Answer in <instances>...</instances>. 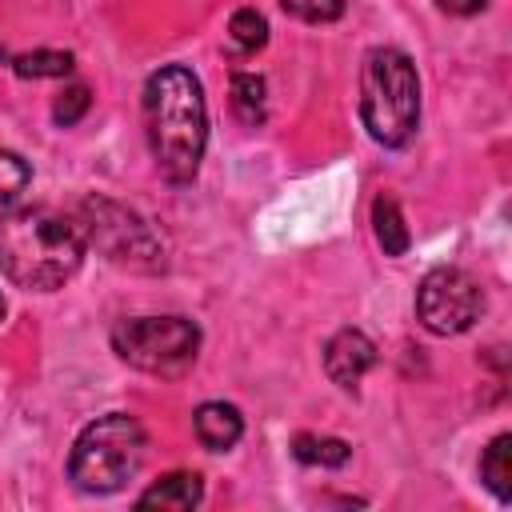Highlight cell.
I'll list each match as a JSON object with an SVG mask.
<instances>
[{
	"label": "cell",
	"mask_w": 512,
	"mask_h": 512,
	"mask_svg": "<svg viewBox=\"0 0 512 512\" xmlns=\"http://www.w3.org/2000/svg\"><path fill=\"white\" fill-rule=\"evenodd\" d=\"M144 132L164 180L188 184L200 172L208 144L204 88L184 64H164L144 84Z\"/></svg>",
	"instance_id": "obj_1"
},
{
	"label": "cell",
	"mask_w": 512,
	"mask_h": 512,
	"mask_svg": "<svg viewBox=\"0 0 512 512\" xmlns=\"http://www.w3.org/2000/svg\"><path fill=\"white\" fill-rule=\"evenodd\" d=\"M84 260L80 220L52 208H20L0 216V272L28 292L60 288Z\"/></svg>",
	"instance_id": "obj_2"
},
{
	"label": "cell",
	"mask_w": 512,
	"mask_h": 512,
	"mask_svg": "<svg viewBox=\"0 0 512 512\" xmlns=\"http://www.w3.org/2000/svg\"><path fill=\"white\" fill-rule=\"evenodd\" d=\"M360 120L384 148H404L420 124L416 64L400 48H372L360 68Z\"/></svg>",
	"instance_id": "obj_3"
},
{
	"label": "cell",
	"mask_w": 512,
	"mask_h": 512,
	"mask_svg": "<svg viewBox=\"0 0 512 512\" xmlns=\"http://www.w3.org/2000/svg\"><path fill=\"white\" fill-rule=\"evenodd\" d=\"M144 448H148L144 428L128 412H108L76 436L72 456H68V480L80 492L108 496L140 472Z\"/></svg>",
	"instance_id": "obj_4"
},
{
	"label": "cell",
	"mask_w": 512,
	"mask_h": 512,
	"mask_svg": "<svg viewBox=\"0 0 512 512\" xmlns=\"http://www.w3.org/2000/svg\"><path fill=\"white\" fill-rule=\"evenodd\" d=\"M112 348L140 372L180 376L196 364L200 328L188 316H132L112 328Z\"/></svg>",
	"instance_id": "obj_5"
},
{
	"label": "cell",
	"mask_w": 512,
	"mask_h": 512,
	"mask_svg": "<svg viewBox=\"0 0 512 512\" xmlns=\"http://www.w3.org/2000/svg\"><path fill=\"white\" fill-rule=\"evenodd\" d=\"M80 232L84 244H96L112 264L136 268V272H160L164 268V240L124 204L92 196L80 204Z\"/></svg>",
	"instance_id": "obj_6"
},
{
	"label": "cell",
	"mask_w": 512,
	"mask_h": 512,
	"mask_svg": "<svg viewBox=\"0 0 512 512\" xmlns=\"http://www.w3.org/2000/svg\"><path fill=\"white\" fill-rule=\"evenodd\" d=\"M484 312V292L464 268H432L416 292V316L432 336H456Z\"/></svg>",
	"instance_id": "obj_7"
},
{
	"label": "cell",
	"mask_w": 512,
	"mask_h": 512,
	"mask_svg": "<svg viewBox=\"0 0 512 512\" xmlns=\"http://www.w3.org/2000/svg\"><path fill=\"white\" fill-rule=\"evenodd\" d=\"M372 364H376V344H372L364 332H356V328H344V332H336V336L324 344V372H328L332 384H340V388H356L360 376H364Z\"/></svg>",
	"instance_id": "obj_8"
},
{
	"label": "cell",
	"mask_w": 512,
	"mask_h": 512,
	"mask_svg": "<svg viewBox=\"0 0 512 512\" xmlns=\"http://www.w3.org/2000/svg\"><path fill=\"white\" fill-rule=\"evenodd\" d=\"M192 424H196V440H200L208 452H228V448L244 436V416H240L232 404H224V400L200 404L196 416H192Z\"/></svg>",
	"instance_id": "obj_9"
},
{
	"label": "cell",
	"mask_w": 512,
	"mask_h": 512,
	"mask_svg": "<svg viewBox=\"0 0 512 512\" xmlns=\"http://www.w3.org/2000/svg\"><path fill=\"white\" fill-rule=\"evenodd\" d=\"M204 496V480L196 472H168L148 492H140L136 508H160V512H188Z\"/></svg>",
	"instance_id": "obj_10"
},
{
	"label": "cell",
	"mask_w": 512,
	"mask_h": 512,
	"mask_svg": "<svg viewBox=\"0 0 512 512\" xmlns=\"http://www.w3.org/2000/svg\"><path fill=\"white\" fill-rule=\"evenodd\" d=\"M372 228H376V244L384 248V256H404L412 236H408V224L400 216V204L392 196H376L372 200Z\"/></svg>",
	"instance_id": "obj_11"
},
{
	"label": "cell",
	"mask_w": 512,
	"mask_h": 512,
	"mask_svg": "<svg viewBox=\"0 0 512 512\" xmlns=\"http://www.w3.org/2000/svg\"><path fill=\"white\" fill-rule=\"evenodd\" d=\"M480 480L488 484V492L496 496V500H512V436L508 432H500L488 448H484V456H480Z\"/></svg>",
	"instance_id": "obj_12"
},
{
	"label": "cell",
	"mask_w": 512,
	"mask_h": 512,
	"mask_svg": "<svg viewBox=\"0 0 512 512\" xmlns=\"http://www.w3.org/2000/svg\"><path fill=\"white\" fill-rule=\"evenodd\" d=\"M292 456H296L300 464L340 468V464H348L352 448H348L344 440H336V436H308V432H300V436L292 440Z\"/></svg>",
	"instance_id": "obj_13"
},
{
	"label": "cell",
	"mask_w": 512,
	"mask_h": 512,
	"mask_svg": "<svg viewBox=\"0 0 512 512\" xmlns=\"http://www.w3.org/2000/svg\"><path fill=\"white\" fill-rule=\"evenodd\" d=\"M232 112L248 128L264 124V80L256 72H236L232 76Z\"/></svg>",
	"instance_id": "obj_14"
},
{
	"label": "cell",
	"mask_w": 512,
	"mask_h": 512,
	"mask_svg": "<svg viewBox=\"0 0 512 512\" xmlns=\"http://www.w3.org/2000/svg\"><path fill=\"white\" fill-rule=\"evenodd\" d=\"M72 52H52V48H40V52H24V56H16L12 60V68H16V76H32V80H40V76H68L72 72Z\"/></svg>",
	"instance_id": "obj_15"
},
{
	"label": "cell",
	"mask_w": 512,
	"mask_h": 512,
	"mask_svg": "<svg viewBox=\"0 0 512 512\" xmlns=\"http://www.w3.org/2000/svg\"><path fill=\"white\" fill-rule=\"evenodd\" d=\"M228 36H232V44H236L240 52H256V48L268 44V20H264L256 8H240V12H232V20H228Z\"/></svg>",
	"instance_id": "obj_16"
},
{
	"label": "cell",
	"mask_w": 512,
	"mask_h": 512,
	"mask_svg": "<svg viewBox=\"0 0 512 512\" xmlns=\"http://www.w3.org/2000/svg\"><path fill=\"white\" fill-rule=\"evenodd\" d=\"M28 180H32L28 164H24L16 152H0V208L16 204L20 192L28 188Z\"/></svg>",
	"instance_id": "obj_17"
},
{
	"label": "cell",
	"mask_w": 512,
	"mask_h": 512,
	"mask_svg": "<svg viewBox=\"0 0 512 512\" xmlns=\"http://www.w3.org/2000/svg\"><path fill=\"white\" fill-rule=\"evenodd\" d=\"M280 8L308 24H332L344 16V0H280Z\"/></svg>",
	"instance_id": "obj_18"
},
{
	"label": "cell",
	"mask_w": 512,
	"mask_h": 512,
	"mask_svg": "<svg viewBox=\"0 0 512 512\" xmlns=\"http://www.w3.org/2000/svg\"><path fill=\"white\" fill-rule=\"evenodd\" d=\"M88 104H92L88 88H84V84H72V88H64V92L56 96V104H52V120H56L60 128H72V124L88 112Z\"/></svg>",
	"instance_id": "obj_19"
},
{
	"label": "cell",
	"mask_w": 512,
	"mask_h": 512,
	"mask_svg": "<svg viewBox=\"0 0 512 512\" xmlns=\"http://www.w3.org/2000/svg\"><path fill=\"white\" fill-rule=\"evenodd\" d=\"M484 4L488 0H436V8L448 16H476V12H484Z\"/></svg>",
	"instance_id": "obj_20"
},
{
	"label": "cell",
	"mask_w": 512,
	"mask_h": 512,
	"mask_svg": "<svg viewBox=\"0 0 512 512\" xmlns=\"http://www.w3.org/2000/svg\"><path fill=\"white\" fill-rule=\"evenodd\" d=\"M0 320H4V296H0Z\"/></svg>",
	"instance_id": "obj_21"
}]
</instances>
